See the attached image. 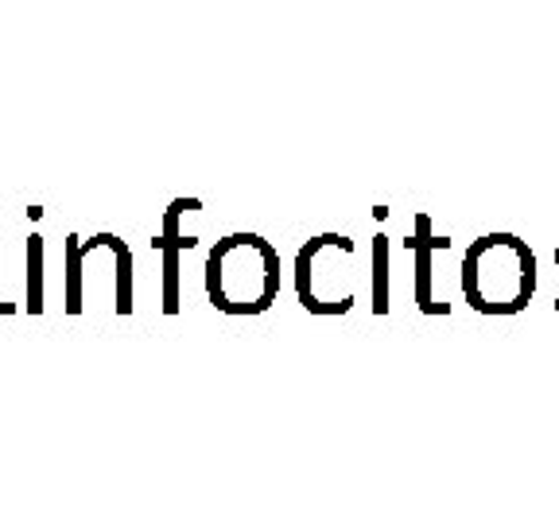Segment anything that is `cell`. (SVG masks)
Listing matches in <instances>:
<instances>
[{"instance_id":"obj_4","label":"cell","mask_w":559,"mask_h":524,"mask_svg":"<svg viewBox=\"0 0 559 524\" xmlns=\"http://www.w3.org/2000/svg\"><path fill=\"white\" fill-rule=\"evenodd\" d=\"M27 311H44V237H27Z\"/></svg>"},{"instance_id":"obj_6","label":"cell","mask_w":559,"mask_h":524,"mask_svg":"<svg viewBox=\"0 0 559 524\" xmlns=\"http://www.w3.org/2000/svg\"><path fill=\"white\" fill-rule=\"evenodd\" d=\"M389 237H377V245H373V253H377V311H389V303H384V257H389Z\"/></svg>"},{"instance_id":"obj_1","label":"cell","mask_w":559,"mask_h":524,"mask_svg":"<svg viewBox=\"0 0 559 524\" xmlns=\"http://www.w3.org/2000/svg\"><path fill=\"white\" fill-rule=\"evenodd\" d=\"M466 303L481 314H516L536 291V257L516 234H486L466 249Z\"/></svg>"},{"instance_id":"obj_5","label":"cell","mask_w":559,"mask_h":524,"mask_svg":"<svg viewBox=\"0 0 559 524\" xmlns=\"http://www.w3.org/2000/svg\"><path fill=\"white\" fill-rule=\"evenodd\" d=\"M105 245L117 253V311L129 314L132 311V257L124 249V241H117L114 234H105Z\"/></svg>"},{"instance_id":"obj_3","label":"cell","mask_w":559,"mask_h":524,"mask_svg":"<svg viewBox=\"0 0 559 524\" xmlns=\"http://www.w3.org/2000/svg\"><path fill=\"white\" fill-rule=\"evenodd\" d=\"M447 237H431V218L416 214V303L419 311H447V303L431 299V249H447Z\"/></svg>"},{"instance_id":"obj_2","label":"cell","mask_w":559,"mask_h":524,"mask_svg":"<svg viewBox=\"0 0 559 524\" xmlns=\"http://www.w3.org/2000/svg\"><path fill=\"white\" fill-rule=\"evenodd\" d=\"M210 303L229 314H261L280 291V253L257 234H234L206 261Z\"/></svg>"}]
</instances>
